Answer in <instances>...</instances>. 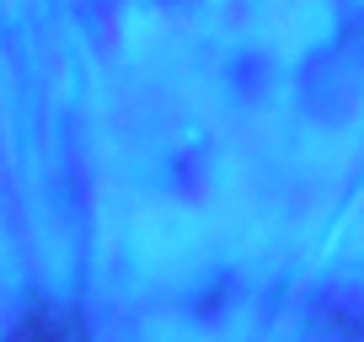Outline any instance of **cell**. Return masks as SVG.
<instances>
[{"mask_svg":"<svg viewBox=\"0 0 364 342\" xmlns=\"http://www.w3.org/2000/svg\"><path fill=\"white\" fill-rule=\"evenodd\" d=\"M11 342H86V326H80V316H70V310L38 305L33 316L11 331Z\"/></svg>","mask_w":364,"mask_h":342,"instance_id":"6da1fadb","label":"cell"}]
</instances>
